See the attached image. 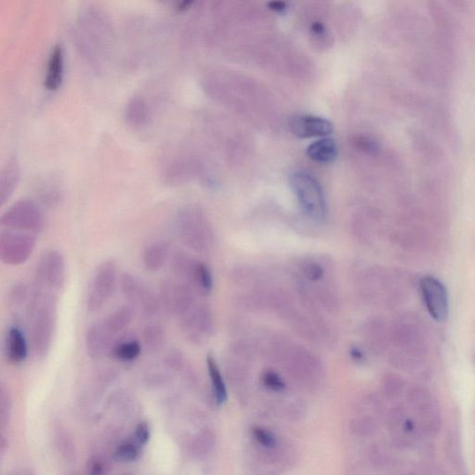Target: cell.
Wrapping results in <instances>:
<instances>
[{"instance_id": "26", "label": "cell", "mask_w": 475, "mask_h": 475, "mask_svg": "<svg viewBox=\"0 0 475 475\" xmlns=\"http://www.w3.org/2000/svg\"><path fill=\"white\" fill-rule=\"evenodd\" d=\"M201 294H208L213 288V276L206 264L196 262L189 281Z\"/></svg>"}, {"instance_id": "23", "label": "cell", "mask_w": 475, "mask_h": 475, "mask_svg": "<svg viewBox=\"0 0 475 475\" xmlns=\"http://www.w3.org/2000/svg\"><path fill=\"white\" fill-rule=\"evenodd\" d=\"M206 362L210 379H211L213 396H215L216 404L220 406L227 401V386H225L223 376L221 374L218 363H216L213 356L209 354L207 357Z\"/></svg>"}, {"instance_id": "28", "label": "cell", "mask_w": 475, "mask_h": 475, "mask_svg": "<svg viewBox=\"0 0 475 475\" xmlns=\"http://www.w3.org/2000/svg\"><path fill=\"white\" fill-rule=\"evenodd\" d=\"M405 381L398 374H389L384 377L383 389L384 395L389 399L398 398L404 393Z\"/></svg>"}, {"instance_id": "20", "label": "cell", "mask_w": 475, "mask_h": 475, "mask_svg": "<svg viewBox=\"0 0 475 475\" xmlns=\"http://www.w3.org/2000/svg\"><path fill=\"white\" fill-rule=\"evenodd\" d=\"M308 155L317 163H332L338 155L337 145L332 138H323L308 147Z\"/></svg>"}, {"instance_id": "17", "label": "cell", "mask_w": 475, "mask_h": 475, "mask_svg": "<svg viewBox=\"0 0 475 475\" xmlns=\"http://www.w3.org/2000/svg\"><path fill=\"white\" fill-rule=\"evenodd\" d=\"M113 336L108 332L104 323L93 324L86 333V350L93 359L100 357L109 347L111 340Z\"/></svg>"}, {"instance_id": "16", "label": "cell", "mask_w": 475, "mask_h": 475, "mask_svg": "<svg viewBox=\"0 0 475 475\" xmlns=\"http://www.w3.org/2000/svg\"><path fill=\"white\" fill-rule=\"evenodd\" d=\"M20 165L16 159H11L2 168L0 173V203L4 206L13 192L16 191L20 181Z\"/></svg>"}, {"instance_id": "10", "label": "cell", "mask_w": 475, "mask_h": 475, "mask_svg": "<svg viewBox=\"0 0 475 475\" xmlns=\"http://www.w3.org/2000/svg\"><path fill=\"white\" fill-rule=\"evenodd\" d=\"M420 290L430 315L437 321L446 320L449 313V298L443 282L427 276L420 281Z\"/></svg>"}, {"instance_id": "25", "label": "cell", "mask_w": 475, "mask_h": 475, "mask_svg": "<svg viewBox=\"0 0 475 475\" xmlns=\"http://www.w3.org/2000/svg\"><path fill=\"white\" fill-rule=\"evenodd\" d=\"M55 444L59 453L66 462L74 463L77 461V447L73 438L66 430H57L55 434Z\"/></svg>"}, {"instance_id": "3", "label": "cell", "mask_w": 475, "mask_h": 475, "mask_svg": "<svg viewBox=\"0 0 475 475\" xmlns=\"http://www.w3.org/2000/svg\"><path fill=\"white\" fill-rule=\"evenodd\" d=\"M408 413L423 437H435L441 431L442 411L437 399L425 388L414 386L407 393Z\"/></svg>"}, {"instance_id": "7", "label": "cell", "mask_w": 475, "mask_h": 475, "mask_svg": "<svg viewBox=\"0 0 475 475\" xmlns=\"http://www.w3.org/2000/svg\"><path fill=\"white\" fill-rule=\"evenodd\" d=\"M65 258L58 250L45 252L39 258L35 269V288L55 293L65 284Z\"/></svg>"}, {"instance_id": "4", "label": "cell", "mask_w": 475, "mask_h": 475, "mask_svg": "<svg viewBox=\"0 0 475 475\" xmlns=\"http://www.w3.org/2000/svg\"><path fill=\"white\" fill-rule=\"evenodd\" d=\"M291 186L303 213L314 220L325 218L326 201L320 183L305 172L294 173Z\"/></svg>"}, {"instance_id": "14", "label": "cell", "mask_w": 475, "mask_h": 475, "mask_svg": "<svg viewBox=\"0 0 475 475\" xmlns=\"http://www.w3.org/2000/svg\"><path fill=\"white\" fill-rule=\"evenodd\" d=\"M290 129L298 138H326L332 133L333 126L321 117L300 116L291 120Z\"/></svg>"}, {"instance_id": "12", "label": "cell", "mask_w": 475, "mask_h": 475, "mask_svg": "<svg viewBox=\"0 0 475 475\" xmlns=\"http://www.w3.org/2000/svg\"><path fill=\"white\" fill-rule=\"evenodd\" d=\"M123 294L132 305L138 306L147 315H153L159 311V300L156 294L136 276L124 273L120 278Z\"/></svg>"}, {"instance_id": "19", "label": "cell", "mask_w": 475, "mask_h": 475, "mask_svg": "<svg viewBox=\"0 0 475 475\" xmlns=\"http://www.w3.org/2000/svg\"><path fill=\"white\" fill-rule=\"evenodd\" d=\"M6 350L8 359L11 363L19 364L25 362L28 354V347L25 335L18 328H11L9 330Z\"/></svg>"}, {"instance_id": "8", "label": "cell", "mask_w": 475, "mask_h": 475, "mask_svg": "<svg viewBox=\"0 0 475 475\" xmlns=\"http://www.w3.org/2000/svg\"><path fill=\"white\" fill-rule=\"evenodd\" d=\"M118 273L113 261L102 263L96 270L86 298V306L89 311H100L107 301L112 297L116 290Z\"/></svg>"}, {"instance_id": "41", "label": "cell", "mask_w": 475, "mask_h": 475, "mask_svg": "<svg viewBox=\"0 0 475 475\" xmlns=\"http://www.w3.org/2000/svg\"><path fill=\"white\" fill-rule=\"evenodd\" d=\"M351 356L356 360H362L364 357L362 352L357 350V348H352Z\"/></svg>"}, {"instance_id": "32", "label": "cell", "mask_w": 475, "mask_h": 475, "mask_svg": "<svg viewBox=\"0 0 475 475\" xmlns=\"http://www.w3.org/2000/svg\"><path fill=\"white\" fill-rule=\"evenodd\" d=\"M138 449L136 445L131 442H125L120 445L116 451V458L122 462H131L137 459Z\"/></svg>"}, {"instance_id": "5", "label": "cell", "mask_w": 475, "mask_h": 475, "mask_svg": "<svg viewBox=\"0 0 475 475\" xmlns=\"http://www.w3.org/2000/svg\"><path fill=\"white\" fill-rule=\"evenodd\" d=\"M44 219L40 207L32 200L16 201L0 219V227L22 233L39 235L43 228Z\"/></svg>"}, {"instance_id": "31", "label": "cell", "mask_w": 475, "mask_h": 475, "mask_svg": "<svg viewBox=\"0 0 475 475\" xmlns=\"http://www.w3.org/2000/svg\"><path fill=\"white\" fill-rule=\"evenodd\" d=\"M252 435L257 443L266 449H274L278 446L276 437L272 431L263 427H255L252 430Z\"/></svg>"}, {"instance_id": "18", "label": "cell", "mask_w": 475, "mask_h": 475, "mask_svg": "<svg viewBox=\"0 0 475 475\" xmlns=\"http://www.w3.org/2000/svg\"><path fill=\"white\" fill-rule=\"evenodd\" d=\"M169 252L170 246L164 240L150 243L143 252L144 267L150 272H158L167 262Z\"/></svg>"}, {"instance_id": "36", "label": "cell", "mask_w": 475, "mask_h": 475, "mask_svg": "<svg viewBox=\"0 0 475 475\" xmlns=\"http://www.w3.org/2000/svg\"><path fill=\"white\" fill-rule=\"evenodd\" d=\"M150 431L148 423L146 422L138 423L136 430H135V438H136L138 444L141 445V446L146 445L150 440Z\"/></svg>"}, {"instance_id": "34", "label": "cell", "mask_w": 475, "mask_h": 475, "mask_svg": "<svg viewBox=\"0 0 475 475\" xmlns=\"http://www.w3.org/2000/svg\"><path fill=\"white\" fill-rule=\"evenodd\" d=\"M303 273L306 278L312 281H320L324 274L323 267L317 263H308L303 267Z\"/></svg>"}, {"instance_id": "15", "label": "cell", "mask_w": 475, "mask_h": 475, "mask_svg": "<svg viewBox=\"0 0 475 475\" xmlns=\"http://www.w3.org/2000/svg\"><path fill=\"white\" fill-rule=\"evenodd\" d=\"M125 121L133 129H142L149 125L150 112L148 104L143 98L133 97L126 104Z\"/></svg>"}, {"instance_id": "11", "label": "cell", "mask_w": 475, "mask_h": 475, "mask_svg": "<svg viewBox=\"0 0 475 475\" xmlns=\"http://www.w3.org/2000/svg\"><path fill=\"white\" fill-rule=\"evenodd\" d=\"M177 234L184 245L195 250H201L206 243V225L199 211L187 207L180 211L176 224Z\"/></svg>"}, {"instance_id": "35", "label": "cell", "mask_w": 475, "mask_h": 475, "mask_svg": "<svg viewBox=\"0 0 475 475\" xmlns=\"http://www.w3.org/2000/svg\"><path fill=\"white\" fill-rule=\"evenodd\" d=\"M27 289L25 284H17L11 288L10 293V300L13 305H20L27 296Z\"/></svg>"}, {"instance_id": "30", "label": "cell", "mask_w": 475, "mask_h": 475, "mask_svg": "<svg viewBox=\"0 0 475 475\" xmlns=\"http://www.w3.org/2000/svg\"><path fill=\"white\" fill-rule=\"evenodd\" d=\"M141 353V345L137 341L122 342L113 350L114 357L121 362H133Z\"/></svg>"}, {"instance_id": "24", "label": "cell", "mask_w": 475, "mask_h": 475, "mask_svg": "<svg viewBox=\"0 0 475 475\" xmlns=\"http://www.w3.org/2000/svg\"><path fill=\"white\" fill-rule=\"evenodd\" d=\"M165 330L163 326L159 324H150L143 330L142 340L147 350L150 352H158L163 348L165 344Z\"/></svg>"}, {"instance_id": "40", "label": "cell", "mask_w": 475, "mask_h": 475, "mask_svg": "<svg viewBox=\"0 0 475 475\" xmlns=\"http://www.w3.org/2000/svg\"><path fill=\"white\" fill-rule=\"evenodd\" d=\"M9 447L8 439L6 438L4 435H1V440H0V453L1 456L4 455L6 451H7Z\"/></svg>"}, {"instance_id": "13", "label": "cell", "mask_w": 475, "mask_h": 475, "mask_svg": "<svg viewBox=\"0 0 475 475\" xmlns=\"http://www.w3.org/2000/svg\"><path fill=\"white\" fill-rule=\"evenodd\" d=\"M160 297L165 311L179 318L194 308L191 288L175 279H165L162 282Z\"/></svg>"}, {"instance_id": "38", "label": "cell", "mask_w": 475, "mask_h": 475, "mask_svg": "<svg viewBox=\"0 0 475 475\" xmlns=\"http://www.w3.org/2000/svg\"><path fill=\"white\" fill-rule=\"evenodd\" d=\"M269 6L272 10L278 11V13H281V11L286 10V4L284 2L279 1V0L270 2Z\"/></svg>"}, {"instance_id": "39", "label": "cell", "mask_w": 475, "mask_h": 475, "mask_svg": "<svg viewBox=\"0 0 475 475\" xmlns=\"http://www.w3.org/2000/svg\"><path fill=\"white\" fill-rule=\"evenodd\" d=\"M312 31L314 32L315 35H321L325 31V27H324L323 23L315 22L312 25Z\"/></svg>"}, {"instance_id": "2", "label": "cell", "mask_w": 475, "mask_h": 475, "mask_svg": "<svg viewBox=\"0 0 475 475\" xmlns=\"http://www.w3.org/2000/svg\"><path fill=\"white\" fill-rule=\"evenodd\" d=\"M30 315L33 351L37 357L46 356L52 341L55 326L56 303L54 293L35 287Z\"/></svg>"}, {"instance_id": "29", "label": "cell", "mask_w": 475, "mask_h": 475, "mask_svg": "<svg viewBox=\"0 0 475 475\" xmlns=\"http://www.w3.org/2000/svg\"><path fill=\"white\" fill-rule=\"evenodd\" d=\"M13 413V399L10 392L5 386L0 388V427L2 431L10 425Z\"/></svg>"}, {"instance_id": "6", "label": "cell", "mask_w": 475, "mask_h": 475, "mask_svg": "<svg viewBox=\"0 0 475 475\" xmlns=\"http://www.w3.org/2000/svg\"><path fill=\"white\" fill-rule=\"evenodd\" d=\"M38 236L35 234L1 228L0 259L8 266L25 264L37 246Z\"/></svg>"}, {"instance_id": "33", "label": "cell", "mask_w": 475, "mask_h": 475, "mask_svg": "<svg viewBox=\"0 0 475 475\" xmlns=\"http://www.w3.org/2000/svg\"><path fill=\"white\" fill-rule=\"evenodd\" d=\"M262 381L264 387L273 391V392H281L286 388V384L284 379L275 371H264L262 375Z\"/></svg>"}, {"instance_id": "21", "label": "cell", "mask_w": 475, "mask_h": 475, "mask_svg": "<svg viewBox=\"0 0 475 475\" xmlns=\"http://www.w3.org/2000/svg\"><path fill=\"white\" fill-rule=\"evenodd\" d=\"M63 79V50L61 46L54 48L51 52L45 86L50 91H55L61 86Z\"/></svg>"}, {"instance_id": "27", "label": "cell", "mask_w": 475, "mask_h": 475, "mask_svg": "<svg viewBox=\"0 0 475 475\" xmlns=\"http://www.w3.org/2000/svg\"><path fill=\"white\" fill-rule=\"evenodd\" d=\"M213 445H215V437L213 432L209 430H204L192 439L189 449H191L192 456L200 459L209 454Z\"/></svg>"}, {"instance_id": "1", "label": "cell", "mask_w": 475, "mask_h": 475, "mask_svg": "<svg viewBox=\"0 0 475 475\" xmlns=\"http://www.w3.org/2000/svg\"><path fill=\"white\" fill-rule=\"evenodd\" d=\"M396 352L393 362L403 369H417L428 353V336L422 320L413 314L401 315L390 330Z\"/></svg>"}, {"instance_id": "37", "label": "cell", "mask_w": 475, "mask_h": 475, "mask_svg": "<svg viewBox=\"0 0 475 475\" xmlns=\"http://www.w3.org/2000/svg\"><path fill=\"white\" fill-rule=\"evenodd\" d=\"M86 471L89 474L92 475H101L105 474L106 471V465L101 459L98 458V457H93V458L89 459L88 463H86Z\"/></svg>"}, {"instance_id": "9", "label": "cell", "mask_w": 475, "mask_h": 475, "mask_svg": "<svg viewBox=\"0 0 475 475\" xmlns=\"http://www.w3.org/2000/svg\"><path fill=\"white\" fill-rule=\"evenodd\" d=\"M387 423L393 442L401 449L416 446L423 437L407 407L393 408L388 414Z\"/></svg>"}, {"instance_id": "22", "label": "cell", "mask_w": 475, "mask_h": 475, "mask_svg": "<svg viewBox=\"0 0 475 475\" xmlns=\"http://www.w3.org/2000/svg\"><path fill=\"white\" fill-rule=\"evenodd\" d=\"M132 318H133V311L131 308L126 306H121L108 315L102 323L108 332L114 336L130 324Z\"/></svg>"}]
</instances>
